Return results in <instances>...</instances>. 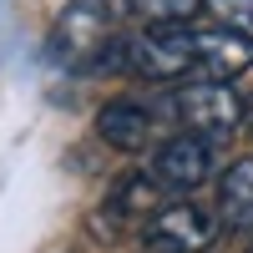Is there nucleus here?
<instances>
[{"label": "nucleus", "instance_id": "f257e3e1", "mask_svg": "<svg viewBox=\"0 0 253 253\" xmlns=\"http://www.w3.org/2000/svg\"><path fill=\"white\" fill-rule=\"evenodd\" d=\"M243 112H248V101L218 76H187L157 96V117L177 122L182 132H198L208 142H228L243 126Z\"/></svg>", "mask_w": 253, "mask_h": 253}, {"label": "nucleus", "instance_id": "f03ea898", "mask_svg": "<svg viewBox=\"0 0 253 253\" xmlns=\"http://www.w3.org/2000/svg\"><path fill=\"white\" fill-rule=\"evenodd\" d=\"M126 71L157 86H177V81L198 76V26H147L126 36Z\"/></svg>", "mask_w": 253, "mask_h": 253}, {"label": "nucleus", "instance_id": "7ed1b4c3", "mask_svg": "<svg viewBox=\"0 0 253 253\" xmlns=\"http://www.w3.org/2000/svg\"><path fill=\"white\" fill-rule=\"evenodd\" d=\"M218 208L208 203H162L152 218L142 223V243L147 253H208L218 238Z\"/></svg>", "mask_w": 253, "mask_h": 253}, {"label": "nucleus", "instance_id": "20e7f679", "mask_svg": "<svg viewBox=\"0 0 253 253\" xmlns=\"http://www.w3.org/2000/svg\"><path fill=\"white\" fill-rule=\"evenodd\" d=\"M147 172L162 182V193H198V187L218 182V142H208L198 132H177L157 142L152 162H147Z\"/></svg>", "mask_w": 253, "mask_h": 253}, {"label": "nucleus", "instance_id": "39448f33", "mask_svg": "<svg viewBox=\"0 0 253 253\" xmlns=\"http://www.w3.org/2000/svg\"><path fill=\"white\" fill-rule=\"evenodd\" d=\"M112 36H117L112 15H101L86 0H71V5L61 10V20L51 26V46L46 51H51V61H61V66H71V71H91Z\"/></svg>", "mask_w": 253, "mask_h": 253}, {"label": "nucleus", "instance_id": "423d86ee", "mask_svg": "<svg viewBox=\"0 0 253 253\" xmlns=\"http://www.w3.org/2000/svg\"><path fill=\"white\" fill-rule=\"evenodd\" d=\"M157 208H162V182H157L152 172H122V177L112 182L107 203L91 213V223H86V228H91L101 243H112L126 223H137V218L147 223Z\"/></svg>", "mask_w": 253, "mask_h": 253}, {"label": "nucleus", "instance_id": "0eeeda50", "mask_svg": "<svg viewBox=\"0 0 253 253\" xmlns=\"http://www.w3.org/2000/svg\"><path fill=\"white\" fill-rule=\"evenodd\" d=\"M96 137L112 147V152H126V157H137L152 147L157 137V107H147V101L137 96H112V101H101V112H96Z\"/></svg>", "mask_w": 253, "mask_h": 253}, {"label": "nucleus", "instance_id": "6e6552de", "mask_svg": "<svg viewBox=\"0 0 253 253\" xmlns=\"http://www.w3.org/2000/svg\"><path fill=\"white\" fill-rule=\"evenodd\" d=\"M243 71H253V36L228 26H198V76L233 81Z\"/></svg>", "mask_w": 253, "mask_h": 253}, {"label": "nucleus", "instance_id": "1a4fd4ad", "mask_svg": "<svg viewBox=\"0 0 253 253\" xmlns=\"http://www.w3.org/2000/svg\"><path fill=\"white\" fill-rule=\"evenodd\" d=\"M218 223L228 233H253V157H233L218 172Z\"/></svg>", "mask_w": 253, "mask_h": 253}, {"label": "nucleus", "instance_id": "9d476101", "mask_svg": "<svg viewBox=\"0 0 253 253\" xmlns=\"http://www.w3.org/2000/svg\"><path fill=\"white\" fill-rule=\"evenodd\" d=\"M126 10L142 15L147 26H182V20L203 15V0H126Z\"/></svg>", "mask_w": 253, "mask_h": 253}, {"label": "nucleus", "instance_id": "9b49d317", "mask_svg": "<svg viewBox=\"0 0 253 253\" xmlns=\"http://www.w3.org/2000/svg\"><path fill=\"white\" fill-rule=\"evenodd\" d=\"M203 15L213 20V26L253 36V0H203Z\"/></svg>", "mask_w": 253, "mask_h": 253}, {"label": "nucleus", "instance_id": "f8f14e48", "mask_svg": "<svg viewBox=\"0 0 253 253\" xmlns=\"http://www.w3.org/2000/svg\"><path fill=\"white\" fill-rule=\"evenodd\" d=\"M86 5H96L101 15H112V20H122V15H126V0H86Z\"/></svg>", "mask_w": 253, "mask_h": 253}, {"label": "nucleus", "instance_id": "ddd939ff", "mask_svg": "<svg viewBox=\"0 0 253 253\" xmlns=\"http://www.w3.org/2000/svg\"><path fill=\"white\" fill-rule=\"evenodd\" d=\"M243 126H248V132H253V96H248V112H243Z\"/></svg>", "mask_w": 253, "mask_h": 253}, {"label": "nucleus", "instance_id": "4468645a", "mask_svg": "<svg viewBox=\"0 0 253 253\" xmlns=\"http://www.w3.org/2000/svg\"><path fill=\"white\" fill-rule=\"evenodd\" d=\"M243 253H253V243H248V248H243Z\"/></svg>", "mask_w": 253, "mask_h": 253}]
</instances>
